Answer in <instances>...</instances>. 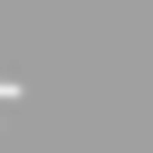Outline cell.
<instances>
[{
  "instance_id": "1",
  "label": "cell",
  "mask_w": 153,
  "mask_h": 153,
  "mask_svg": "<svg viewBox=\"0 0 153 153\" xmlns=\"http://www.w3.org/2000/svg\"><path fill=\"white\" fill-rule=\"evenodd\" d=\"M0 115H10V76H0Z\"/></svg>"
}]
</instances>
